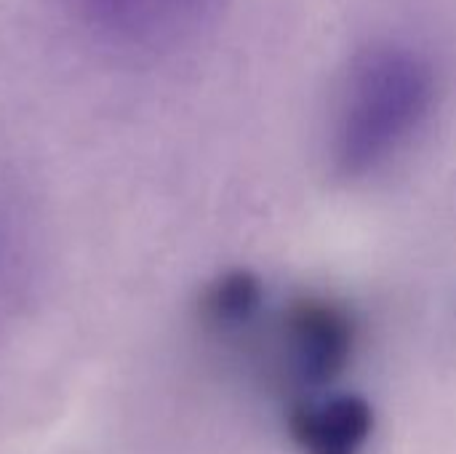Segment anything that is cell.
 I'll list each match as a JSON object with an SVG mask.
<instances>
[{"label":"cell","mask_w":456,"mask_h":454,"mask_svg":"<svg viewBox=\"0 0 456 454\" xmlns=\"http://www.w3.org/2000/svg\"><path fill=\"white\" fill-rule=\"evenodd\" d=\"M265 385L291 396V404L331 391L355 351L353 316L331 300L302 297L281 310L270 305L240 332L216 340Z\"/></svg>","instance_id":"7a4b0ae2"},{"label":"cell","mask_w":456,"mask_h":454,"mask_svg":"<svg viewBox=\"0 0 456 454\" xmlns=\"http://www.w3.org/2000/svg\"><path fill=\"white\" fill-rule=\"evenodd\" d=\"M438 96L433 59L409 40L361 48L337 88L329 123V158L347 179L390 166L425 128Z\"/></svg>","instance_id":"6da1fadb"},{"label":"cell","mask_w":456,"mask_h":454,"mask_svg":"<svg viewBox=\"0 0 456 454\" xmlns=\"http://www.w3.org/2000/svg\"><path fill=\"white\" fill-rule=\"evenodd\" d=\"M110 48L152 56L190 40L222 0H64Z\"/></svg>","instance_id":"3957f363"},{"label":"cell","mask_w":456,"mask_h":454,"mask_svg":"<svg viewBox=\"0 0 456 454\" xmlns=\"http://www.w3.org/2000/svg\"><path fill=\"white\" fill-rule=\"evenodd\" d=\"M371 433L374 412L355 393L331 388L289 409V436L299 454H363Z\"/></svg>","instance_id":"277c9868"}]
</instances>
